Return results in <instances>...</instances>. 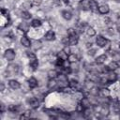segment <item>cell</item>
I'll use <instances>...</instances> for the list:
<instances>
[{
  "instance_id": "1",
  "label": "cell",
  "mask_w": 120,
  "mask_h": 120,
  "mask_svg": "<svg viewBox=\"0 0 120 120\" xmlns=\"http://www.w3.org/2000/svg\"><path fill=\"white\" fill-rule=\"evenodd\" d=\"M15 57H16V52H15V51L13 49H7L5 51V52H4V58L7 61L11 62V61H13L15 59Z\"/></svg>"
},
{
  "instance_id": "2",
  "label": "cell",
  "mask_w": 120,
  "mask_h": 120,
  "mask_svg": "<svg viewBox=\"0 0 120 120\" xmlns=\"http://www.w3.org/2000/svg\"><path fill=\"white\" fill-rule=\"evenodd\" d=\"M27 101H28V104H29L30 108H32V109H38V108L39 107V102H40V101H39L36 97L30 98Z\"/></svg>"
},
{
  "instance_id": "3",
  "label": "cell",
  "mask_w": 120,
  "mask_h": 120,
  "mask_svg": "<svg viewBox=\"0 0 120 120\" xmlns=\"http://www.w3.org/2000/svg\"><path fill=\"white\" fill-rule=\"evenodd\" d=\"M107 39L103 37V36H98L97 38H96V44L98 46V47H105V45H106V43H107Z\"/></svg>"
},
{
  "instance_id": "4",
  "label": "cell",
  "mask_w": 120,
  "mask_h": 120,
  "mask_svg": "<svg viewBox=\"0 0 120 120\" xmlns=\"http://www.w3.org/2000/svg\"><path fill=\"white\" fill-rule=\"evenodd\" d=\"M28 87L31 89H35L38 86V81L35 78V77H30L28 79Z\"/></svg>"
},
{
  "instance_id": "5",
  "label": "cell",
  "mask_w": 120,
  "mask_h": 120,
  "mask_svg": "<svg viewBox=\"0 0 120 120\" xmlns=\"http://www.w3.org/2000/svg\"><path fill=\"white\" fill-rule=\"evenodd\" d=\"M8 85L11 89L13 90H18L21 88V83L19 82V81L15 80V79H12V80H9L8 81Z\"/></svg>"
},
{
  "instance_id": "6",
  "label": "cell",
  "mask_w": 120,
  "mask_h": 120,
  "mask_svg": "<svg viewBox=\"0 0 120 120\" xmlns=\"http://www.w3.org/2000/svg\"><path fill=\"white\" fill-rule=\"evenodd\" d=\"M98 3L97 0H89V9L92 12H97L98 10Z\"/></svg>"
},
{
  "instance_id": "7",
  "label": "cell",
  "mask_w": 120,
  "mask_h": 120,
  "mask_svg": "<svg viewBox=\"0 0 120 120\" xmlns=\"http://www.w3.org/2000/svg\"><path fill=\"white\" fill-rule=\"evenodd\" d=\"M80 9L85 11V10H88L89 9V0H81L78 4Z\"/></svg>"
},
{
  "instance_id": "8",
  "label": "cell",
  "mask_w": 120,
  "mask_h": 120,
  "mask_svg": "<svg viewBox=\"0 0 120 120\" xmlns=\"http://www.w3.org/2000/svg\"><path fill=\"white\" fill-rule=\"evenodd\" d=\"M55 38H56L55 33H54L52 30H49V31L45 34V36H44V38H45L47 41H53V40L55 39Z\"/></svg>"
},
{
  "instance_id": "9",
  "label": "cell",
  "mask_w": 120,
  "mask_h": 120,
  "mask_svg": "<svg viewBox=\"0 0 120 120\" xmlns=\"http://www.w3.org/2000/svg\"><path fill=\"white\" fill-rule=\"evenodd\" d=\"M21 44H22V46H23V47H25V48H29V47H31V41H30V39L26 37V36H22V38H21Z\"/></svg>"
},
{
  "instance_id": "10",
  "label": "cell",
  "mask_w": 120,
  "mask_h": 120,
  "mask_svg": "<svg viewBox=\"0 0 120 120\" xmlns=\"http://www.w3.org/2000/svg\"><path fill=\"white\" fill-rule=\"evenodd\" d=\"M106 75H107V78H108L110 82H114L117 80V78H118L117 74L114 71H112V70H110L108 73H106Z\"/></svg>"
},
{
  "instance_id": "11",
  "label": "cell",
  "mask_w": 120,
  "mask_h": 120,
  "mask_svg": "<svg viewBox=\"0 0 120 120\" xmlns=\"http://www.w3.org/2000/svg\"><path fill=\"white\" fill-rule=\"evenodd\" d=\"M58 86V82L55 79H49L48 82H47V87L50 90H52L54 88H56Z\"/></svg>"
},
{
  "instance_id": "12",
  "label": "cell",
  "mask_w": 120,
  "mask_h": 120,
  "mask_svg": "<svg viewBox=\"0 0 120 120\" xmlns=\"http://www.w3.org/2000/svg\"><path fill=\"white\" fill-rule=\"evenodd\" d=\"M100 14H107V13H109V11H110V8H109V6L107 5V4H102V5H100L99 7H98V10Z\"/></svg>"
},
{
  "instance_id": "13",
  "label": "cell",
  "mask_w": 120,
  "mask_h": 120,
  "mask_svg": "<svg viewBox=\"0 0 120 120\" xmlns=\"http://www.w3.org/2000/svg\"><path fill=\"white\" fill-rule=\"evenodd\" d=\"M99 95L104 98H108L111 96V91H110V89H108L106 87H103V88L99 89Z\"/></svg>"
},
{
  "instance_id": "14",
  "label": "cell",
  "mask_w": 120,
  "mask_h": 120,
  "mask_svg": "<svg viewBox=\"0 0 120 120\" xmlns=\"http://www.w3.org/2000/svg\"><path fill=\"white\" fill-rule=\"evenodd\" d=\"M18 30H20L22 33H25V32H27L29 30V24L27 22H22L18 25Z\"/></svg>"
},
{
  "instance_id": "15",
  "label": "cell",
  "mask_w": 120,
  "mask_h": 120,
  "mask_svg": "<svg viewBox=\"0 0 120 120\" xmlns=\"http://www.w3.org/2000/svg\"><path fill=\"white\" fill-rule=\"evenodd\" d=\"M106 60H107V54H104V53H103V54L98 55V56L96 58L95 62H96L97 65H102V64L105 63Z\"/></svg>"
},
{
  "instance_id": "16",
  "label": "cell",
  "mask_w": 120,
  "mask_h": 120,
  "mask_svg": "<svg viewBox=\"0 0 120 120\" xmlns=\"http://www.w3.org/2000/svg\"><path fill=\"white\" fill-rule=\"evenodd\" d=\"M29 67L32 69H34V70L38 68V61L37 57L32 58V59H29Z\"/></svg>"
},
{
  "instance_id": "17",
  "label": "cell",
  "mask_w": 120,
  "mask_h": 120,
  "mask_svg": "<svg viewBox=\"0 0 120 120\" xmlns=\"http://www.w3.org/2000/svg\"><path fill=\"white\" fill-rule=\"evenodd\" d=\"M59 75V72L56 69H50L47 73V76L49 79H56Z\"/></svg>"
},
{
  "instance_id": "18",
  "label": "cell",
  "mask_w": 120,
  "mask_h": 120,
  "mask_svg": "<svg viewBox=\"0 0 120 120\" xmlns=\"http://www.w3.org/2000/svg\"><path fill=\"white\" fill-rule=\"evenodd\" d=\"M68 38H69V45L70 46H76L78 44V41H79V38L77 35H74V36H68Z\"/></svg>"
},
{
  "instance_id": "19",
  "label": "cell",
  "mask_w": 120,
  "mask_h": 120,
  "mask_svg": "<svg viewBox=\"0 0 120 120\" xmlns=\"http://www.w3.org/2000/svg\"><path fill=\"white\" fill-rule=\"evenodd\" d=\"M85 32H86V35H87L88 37H90V38L96 36V30H95V28L92 27V26H86Z\"/></svg>"
},
{
  "instance_id": "20",
  "label": "cell",
  "mask_w": 120,
  "mask_h": 120,
  "mask_svg": "<svg viewBox=\"0 0 120 120\" xmlns=\"http://www.w3.org/2000/svg\"><path fill=\"white\" fill-rule=\"evenodd\" d=\"M31 47L34 50H39L42 48V42L40 40H34L31 44Z\"/></svg>"
},
{
  "instance_id": "21",
  "label": "cell",
  "mask_w": 120,
  "mask_h": 120,
  "mask_svg": "<svg viewBox=\"0 0 120 120\" xmlns=\"http://www.w3.org/2000/svg\"><path fill=\"white\" fill-rule=\"evenodd\" d=\"M68 54L64 50H61L57 52V58H60V59L66 61V60H68Z\"/></svg>"
},
{
  "instance_id": "22",
  "label": "cell",
  "mask_w": 120,
  "mask_h": 120,
  "mask_svg": "<svg viewBox=\"0 0 120 120\" xmlns=\"http://www.w3.org/2000/svg\"><path fill=\"white\" fill-rule=\"evenodd\" d=\"M61 14H62V17H63L65 20H67V21H69V20H71V18H72V13H71L69 10H63V11L61 12Z\"/></svg>"
},
{
  "instance_id": "23",
  "label": "cell",
  "mask_w": 120,
  "mask_h": 120,
  "mask_svg": "<svg viewBox=\"0 0 120 120\" xmlns=\"http://www.w3.org/2000/svg\"><path fill=\"white\" fill-rule=\"evenodd\" d=\"M78 60H79V57L77 56L76 53H70V54H68V61L70 64H72V63H76V62H78Z\"/></svg>"
},
{
  "instance_id": "24",
  "label": "cell",
  "mask_w": 120,
  "mask_h": 120,
  "mask_svg": "<svg viewBox=\"0 0 120 120\" xmlns=\"http://www.w3.org/2000/svg\"><path fill=\"white\" fill-rule=\"evenodd\" d=\"M80 103L83 106V108H88V107L91 106V103H90V101H89V98H86V97H83V98L80 100Z\"/></svg>"
},
{
  "instance_id": "25",
  "label": "cell",
  "mask_w": 120,
  "mask_h": 120,
  "mask_svg": "<svg viewBox=\"0 0 120 120\" xmlns=\"http://www.w3.org/2000/svg\"><path fill=\"white\" fill-rule=\"evenodd\" d=\"M95 86V82H92V81H90V80H88V79H86V81L84 82V83H83V87L86 89V90H90L92 87H94Z\"/></svg>"
},
{
  "instance_id": "26",
  "label": "cell",
  "mask_w": 120,
  "mask_h": 120,
  "mask_svg": "<svg viewBox=\"0 0 120 120\" xmlns=\"http://www.w3.org/2000/svg\"><path fill=\"white\" fill-rule=\"evenodd\" d=\"M108 68H109V69H110V70L114 71L117 68H119V64H118V62H116V61H112V62H110V63H109Z\"/></svg>"
},
{
  "instance_id": "27",
  "label": "cell",
  "mask_w": 120,
  "mask_h": 120,
  "mask_svg": "<svg viewBox=\"0 0 120 120\" xmlns=\"http://www.w3.org/2000/svg\"><path fill=\"white\" fill-rule=\"evenodd\" d=\"M111 56H112V61H116V62L120 61V52H118L116 51H112L111 52Z\"/></svg>"
},
{
  "instance_id": "28",
  "label": "cell",
  "mask_w": 120,
  "mask_h": 120,
  "mask_svg": "<svg viewBox=\"0 0 120 120\" xmlns=\"http://www.w3.org/2000/svg\"><path fill=\"white\" fill-rule=\"evenodd\" d=\"M41 24H42V22H41V21L39 19H34L31 22V26L35 27V28H38V27L41 26Z\"/></svg>"
},
{
  "instance_id": "29",
  "label": "cell",
  "mask_w": 120,
  "mask_h": 120,
  "mask_svg": "<svg viewBox=\"0 0 120 120\" xmlns=\"http://www.w3.org/2000/svg\"><path fill=\"white\" fill-rule=\"evenodd\" d=\"M21 17H22L23 20H29V19L32 17V15H31V13H30L29 11L23 10V11L21 12Z\"/></svg>"
},
{
  "instance_id": "30",
  "label": "cell",
  "mask_w": 120,
  "mask_h": 120,
  "mask_svg": "<svg viewBox=\"0 0 120 120\" xmlns=\"http://www.w3.org/2000/svg\"><path fill=\"white\" fill-rule=\"evenodd\" d=\"M89 95H93V96H98L99 95V89L96 86L92 87L90 90H89Z\"/></svg>"
},
{
  "instance_id": "31",
  "label": "cell",
  "mask_w": 120,
  "mask_h": 120,
  "mask_svg": "<svg viewBox=\"0 0 120 120\" xmlns=\"http://www.w3.org/2000/svg\"><path fill=\"white\" fill-rule=\"evenodd\" d=\"M32 5H33V3H32L31 1H29V0H26V1L22 2V7L23 8H25V9H29V8H31Z\"/></svg>"
},
{
  "instance_id": "32",
  "label": "cell",
  "mask_w": 120,
  "mask_h": 120,
  "mask_svg": "<svg viewBox=\"0 0 120 120\" xmlns=\"http://www.w3.org/2000/svg\"><path fill=\"white\" fill-rule=\"evenodd\" d=\"M31 117V112L30 111H26L24 112H22V114L20 116V119H28Z\"/></svg>"
},
{
  "instance_id": "33",
  "label": "cell",
  "mask_w": 120,
  "mask_h": 120,
  "mask_svg": "<svg viewBox=\"0 0 120 120\" xmlns=\"http://www.w3.org/2000/svg\"><path fill=\"white\" fill-rule=\"evenodd\" d=\"M67 34H68V36H74V35H77V31L75 28L70 27V28L67 29Z\"/></svg>"
},
{
  "instance_id": "34",
  "label": "cell",
  "mask_w": 120,
  "mask_h": 120,
  "mask_svg": "<svg viewBox=\"0 0 120 120\" xmlns=\"http://www.w3.org/2000/svg\"><path fill=\"white\" fill-rule=\"evenodd\" d=\"M61 42H62V44H63L64 46H68V45H69V38H68V37H64V38H62Z\"/></svg>"
},
{
  "instance_id": "35",
  "label": "cell",
  "mask_w": 120,
  "mask_h": 120,
  "mask_svg": "<svg viewBox=\"0 0 120 120\" xmlns=\"http://www.w3.org/2000/svg\"><path fill=\"white\" fill-rule=\"evenodd\" d=\"M97 52V50L96 49H88V52H87V53H88V55H91V56H93V55H95V53Z\"/></svg>"
},
{
  "instance_id": "36",
  "label": "cell",
  "mask_w": 120,
  "mask_h": 120,
  "mask_svg": "<svg viewBox=\"0 0 120 120\" xmlns=\"http://www.w3.org/2000/svg\"><path fill=\"white\" fill-rule=\"evenodd\" d=\"M106 32L110 35V36H113L114 35V31H113V28H112V27H109L107 30H106Z\"/></svg>"
},
{
  "instance_id": "37",
  "label": "cell",
  "mask_w": 120,
  "mask_h": 120,
  "mask_svg": "<svg viewBox=\"0 0 120 120\" xmlns=\"http://www.w3.org/2000/svg\"><path fill=\"white\" fill-rule=\"evenodd\" d=\"M5 90V84L3 82H0V91H4Z\"/></svg>"
},
{
  "instance_id": "38",
  "label": "cell",
  "mask_w": 120,
  "mask_h": 120,
  "mask_svg": "<svg viewBox=\"0 0 120 120\" xmlns=\"http://www.w3.org/2000/svg\"><path fill=\"white\" fill-rule=\"evenodd\" d=\"M5 109H6V107H5V104L2 102V103H1V113H4V112H5Z\"/></svg>"
},
{
  "instance_id": "39",
  "label": "cell",
  "mask_w": 120,
  "mask_h": 120,
  "mask_svg": "<svg viewBox=\"0 0 120 120\" xmlns=\"http://www.w3.org/2000/svg\"><path fill=\"white\" fill-rule=\"evenodd\" d=\"M33 3L35 5H39L41 3V0H33Z\"/></svg>"
},
{
  "instance_id": "40",
  "label": "cell",
  "mask_w": 120,
  "mask_h": 120,
  "mask_svg": "<svg viewBox=\"0 0 120 120\" xmlns=\"http://www.w3.org/2000/svg\"><path fill=\"white\" fill-rule=\"evenodd\" d=\"M85 45H86V48H88V49H90V48L92 47V42H87V43H86Z\"/></svg>"
},
{
  "instance_id": "41",
  "label": "cell",
  "mask_w": 120,
  "mask_h": 120,
  "mask_svg": "<svg viewBox=\"0 0 120 120\" xmlns=\"http://www.w3.org/2000/svg\"><path fill=\"white\" fill-rule=\"evenodd\" d=\"M61 2H63V3H65V4H68V3L69 2V0H61Z\"/></svg>"
}]
</instances>
